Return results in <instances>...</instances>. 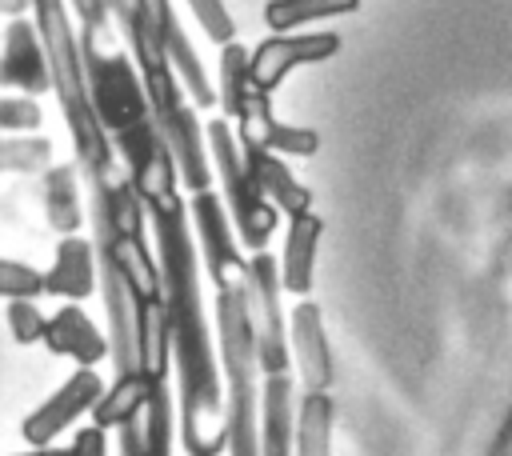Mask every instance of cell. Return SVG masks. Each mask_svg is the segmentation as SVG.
<instances>
[{
    "label": "cell",
    "mask_w": 512,
    "mask_h": 456,
    "mask_svg": "<svg viewBox=\"0 0 512 456\" xmlns=\"http://www.w3.org/2000/svg\"><path fill=\"white\" fill-rule=\"evenodd\" d=\"M356 8H360V0H268L264 20H268V28H276L284 36L288 28H300L308 20H328V16H344Z\"/></svg>",
    "instance_id": "cell-19"
},
{
    "label": "cell",
    "mask_w": 512,
    "mask_h": 456,
    "mask_svg": "<svg viewBox=\"0 0 512 456\" xmlns=\"http://www.w3.org/2000/svg\"><path fill=\"white\" fill-rule=\"evenodd\" d=\"M100 396H104V380L96 376V368H76L44 404H36L24 416V424H20L24 440L36 448H48L80 412H92Z\"/></svg>",
    "instance_id": "cell-5"
},
{
    "label": "cell",
    "mask_w": 512,
    "mask_h": 456,
    "mask_svg": "<svg viewBox=\"0 0 512 456\" xmlns=\"http://www.w3.org/2000/svg\"><path fill=\"white\" fill-rule=\"evenodd\" d=\"M248 60H252V52L240 48L236 40L220 48V92H216V100L224 104V116H232L236 124L244 120V112H248V104H252V96H256Z\"/></svg>",
    "instance_id": "cell-18"
},
{
    "label": "cell",
    "mask_w": 512,
    "mask_h": 456,
    "mask_svg": "<svg viewBox=\"0 0 512 456\" xmlns=\"http://www.w3.org/2000/svg\"><path fill=\"white\" fill-rule=\"evenodd\" d=\"M32 124H40L32 100H0V128H32Z\"/></svg>",
    "instance_id": "cell-24"
},
{
    "label": "cell",
    "mask_w": 512,
    "mask_h": 456,
    "mask_svg": "<svg viewBox=\"0 0 512 456\" xmlns=\"http://www.w3.org/2000/svg\"><path fill=\"white\" fill-rule=\"evenodd\" d=\"M72 456H108V444H104V432L92 424V428H84L76 440H72V448H68Z\"/></svg>",
    "instance_id": "cell-25"
},
{
    "label": "cell",
    "mask_w": 512,
    "mask_h": 456,
    "mask_svg": "<svg viewBox=\"0 0 512 456\" xmlns=\"http://www.w3.org/2000/svg\"><path fill=\"white\" fill-rule=\"evenodd\" d=\"M160 240V280H164V308L172 328V360L180 380V444L188 456H220L228 452V424H224V388L216 368V348L208 336L200 280H196V252L184 220V200L144 204Z\"/></svg>",
    "instance_id": "cell-1"
},
{
    "label": "cell",
    "mask_w": 512,
    "mask_h": 456,
    "mask_svg": "<svg viewBox=\"0 0 512 456\" xmlns=\"http://www.w3.org/2000/svg\"><path fill=\"white\" fill-rule=\"evenodd\" d=\"M188 8H192V16L200 20V28L208 32V40L212 44H232V36H236V20H232V12L224 8V0H184Z\"/></svg>",
    "instance_id": "cell-23"
},
{
    "label": "cell",
    "mask_w": 512,
    "mask_h": 456,
    "mask_svg": "<svg viewBox=\"0 0 512 456\" xmlns=\"http://www.w3.org/2000/svg\"><path fill=\"white\" fill-rule=\"evenodd\" d=\"M48 352L68 356L76 368H96L108 356V336L92 324V316L76 304H64L60 312L48 316V332H44Z\"/></svg>",
    "instance_id": "cell-11"
},
{
    "label": "cell",
    "mask_w": 512,
    "mask_h": 456,
    "mask_svg": "<svg viewBox=\"0 0 512 456\" xmlns=\"http://www.w3.org/2000/svg\"><path fill=\"white\" fill-rule=\"evenodd\" d=\"M192 220H196V236H200V252H204V260H208L212 284H216V288H224V284H240L248 260L236 252V240H232L224 204L216 200L212 188L192 196Z\"/></svg>",
    "instance_id": "cell-8"
},
{
    "label": "cell",
    "mask_w": 512,
    "mask_h": 456,
    "mask_svg": "<svg viewBox=\"0 0 512 456\" xmlns=\"http://www.w3.org/2000/svg\"><path fill=\"white\" fill-rule=\"evenodd\" d=\"M164 380V376H160ZM152 376H144V372H132V376H116L112 380V388H104V396L96 400V408H92V420H96V428L100 432H108V428H124V424H132V420H140L144 416V408H148V396H152Z\"/></svg>",
    "instance_id": "cell-16"
},
{
    "label": "cell",
    "mask_w": 512,
    "mask_h": 456,
    "mask_svg": "<svg viewBox=\"0 0 512 456\" xmlns=\"http://www.w3.org/2000/svg\"><path fill=\"white\" fill-rule=\"evenodd\" d=\"M204 144H208V156L216 164V176L224 184V200H228V216L236 220L240 228V240L248 252H264V244L272 240L276 232V208L256 192L248 168H244V152L232 136V124L220 120H208L204 124Z\"/></svg>",
    "instance_id": "cell-3"
},
{
    "label": "cell",
    "mask_w": 512,
    "mask_h": 456,
    "mask_svg": "<svg viewBox=\"0 0 512 456\" xmlns=\"http://www.w3.org/2000/svg\"><path fill=\"white\" fill-rule=\"evenodd\" d=\"M292 352H296L304 392H328L336 380V368H332V348H328L320 304L312 300H300L292 308Z\"/></svg>",
    "instance_id": "cell-9"
},
{
    "label": "cell",
    "mask_w": 512,
    "mask_h": 456,
    "mask_svg": "<svg viewBox=\"0 0 512 456\" xmlns=\"http://www.w3.org/2000/svg\"><path fill=\"white\" fill-rule=\"evenodd\" d=\"M44 292V272H36L24 260H4L0 256V300H36Z\"/></svg>",
    "instance_id": "cell-21"
},
{
    "label": "cell",
    "mask_w": 512,
    "mask_h": 456,
    "mask_svg": "<svg viewBox=\"0 0 512 456\" xmlns=\"http://www.w3.org/2000/svg\"><path fill=\"white\" fill-rule=\"evenodd\" d=\"M96 284H100V268H96L92 244L84 236H64L56 244L52 268L44 272V292L64 300H84L96 292Z\"/></svg>",
    "instance_id": "cell-13"
},
{
    "label": "cell",
    "mask_w": 512,
    "mask_h": 456,
    "mask_svg": "<svg viewBox=\"0 0 512 456\" xmlns=\"http://www.w3.org/2000/svg\"><path fill=\"white\" fill-rule=\"evenodd\" d=\"M0 80L16 84L20 92H44L52 84L48 56L40 44V32L24 20H16L4 36V56H0Z\"/></svg>",
    "instance_id": "cell-12"
},
{
    "label": "cell",
    "mask_w": 512,
    "mask_h": 456,
    "mask_svg": "<svg viewBox=\"0 0 512 456\" xmlns=\"http://www.w3.org/2000/svg\"><path fill=\"white\" fill-rule=\"evenodd\" d=\"M332 420H336L332 396L328 392H304L296 404L292 452L296 456H332Z\"/></svg>",
    "instance_id": "cell-17"
},
{
    "label": "cell",
    "mask_w": 512,
    "mask_h": 456,
    "mask_svg": "<svg viewBox=\"0 0 512 456\" xmlns=\"http://www.w3.org/2000/svg\"><path fill=\"white\" fill-rule=\"evenodd\" d=\"M132 4H136V8L144 12V20L152 24V32H156V40H160V48H164V56H168L176 80H184V88L192 92V104H196V108H212V104H216V92H212V84H208V72H204V64H200L196 48L188 44V36H184V28H180L172 4H168V0H132Z\"/></svg>",
    "instance_id": "cell-7"
},
{
    "label": "cell",
    "mask_w": 512,
    "mask_h": 456,
    "mask_svg": "<svg viewBox=\"0 0 512 456\" xmlns=\"http://www.w3.org/2000/svg\"><path fill=\"white\" fill-rule=\"evenodd\" d=\"M244 312L252 328L256 368L264 376H288V332L280 316V260L272 252H252L244 264Z\"/></svg>",
    "instance_id": "cell-4"
},
{
    "label": "cell",
    "mask_w": 512,
    "mask_h": 456,
    "mask_svg": "<svg viewBox=\"0 0 512 456\" xmlns=\"http://www.w3.org/2000/svg\"><path fill=\"white\" fill-rule=\"evenodd\" d=\"M4 316H8V332L16 344H40L48 332V316L36 308V300H12Z\"/></svg>",
    "instance_id": "cell-22"
},
{
    "label": "cell",
    "mask_w": 512,
    "mask_h": 456,
    "mask_svg": "<svg viewBox=\"0 0 512 456\" xmlns=\"http://www.w3.org/2000/svg\"><path fill=\"white\" fill-rule=\"evenodd\" d=\"M240 152H244V168H248L256 192H260L272 208H280V212H288V216L312 212V192L288 172V164H284L276 152H268V148H260V144H252V140H240Z\"/></svg>",
    "instance_id": "cell-10"
},
{
    "label": "cell",
    "mask_w": 512,
    "mask_h": 456,
    "mask_svg": "<svg viewBox=\"0 0 512 456\" xmlns=\"http://www.w3.org/2000/svg\"><path fill=\"white\" fill-rule=\"evenodd\" d=\"M296 396L288 376H264L260 384V456H296Z\"/></svg>",
    "instance_id": "cell-14"
},
{
    "label": "cell",
    "mask_w": 512,
    "mask_h": 456,
    "mask_svg": "<svg viewBox=\"0 0 512 456\" xmlns=\"http://www.w3.org/2000/svg\"><path fill=\"white\" fill-rule=\"evenodd\" d=\"M340 52V36L336 32H304V36H272L264 44H256L248 68H252V84L260 92H272L292 68L300 64H320L332 60Z\"/></svg>",
    "instance_id": "cell-6"
},
{
    "label": "cell",
    "mask_w": 512,
    "mask_h": 456,
    "mask_svg": "<svg viewBox=\"0 0 512 456\" xmlns=\"http://www.w3.org/2000/svg\"><path fill=\"white\" fill-rule=\"evenodd\" d=\"M20 456H72L68 448H32V452H20Z\"/></svg>",
    "instance_id": "cell-26"
},
{
    "label": "cell",
    "mask_w": 512,
    "mask_h": 456,
    "mask_svg": "<svg viewBox=\"0 0 512 456\" xmlns=\"http://www.w3.org/2000/svg\"><path fill=\"white\" fill-rule=\"evenodd\" d=\"M324 236V220L316 212L288 216V236H284V256H280V288L304 296L316 276V248Z\"/></svg>",
    "instance_id": "cell-15"
},
{
    "label": "cell",
    "mask_w": 512,
    "mask_h": 456,
    "mask_svg": "<svg viewBox=\"0 0 512 456\" xmlns=\"http://www.w3.org/2000/svg\"><path fill=\"white\" fill-rule=\"evenodd\" d=\"M48 216H52L56 228H64L68 236H76L80 200H76V188H72V168H56L48 176Z\"/></svg>",
    "instance_id": "cell-20"
},
{
    "label": "cell",
    "mask_w": 512,
    "mask_h": 456,
    "mask_svg": "<svg viewBox=\"0 0 512 456\" xmlns=\"http://www.w3.org/2000/svg\"><path fill=\"white\" fill-rule=\"evenodd\" d=\"M120 24H124V36L136 52V64H140V80H144V92H148V104H152V116L172 148V160H176V172L180 180L196 192H208L212 184V168H208V152H204V136H200V124L192 116V108L184 104V92H180V80L152 32V24L144 20V12L128 0V8L120 12Z\"/></svg>",
    "instance_id": "cell-2"
}]
</instances>
